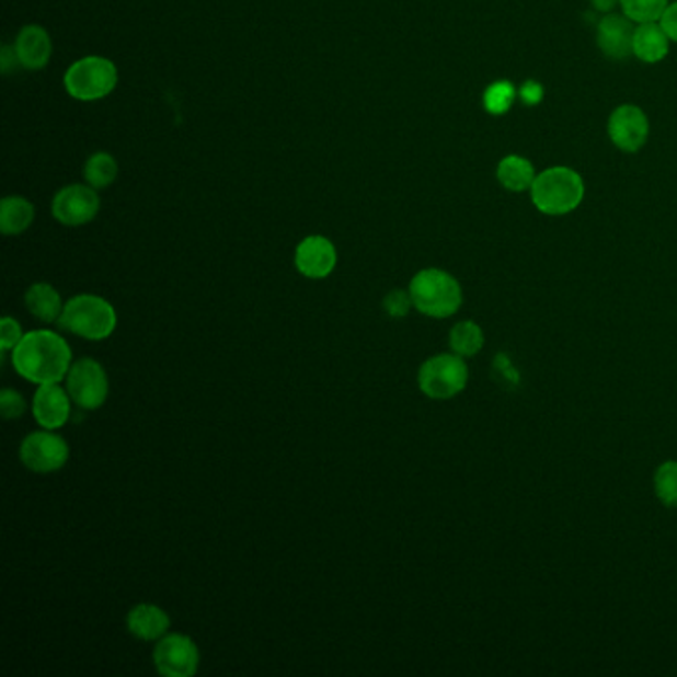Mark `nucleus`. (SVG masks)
<instances>
[{"instance_id":"a878e982","label":"nucleus","mask_w":677,"mask_h":677,"mask_svg":"<svg viewBox=\"0 0 677 677\" xmlns=\"http://www.w3.org/2000/svg\"><path fill=\"white\" fill-rule=\"evenodd\" d=\"M413 300L410 290H392L383 298V308L392 318H405L412 310Z\"/></svg>"},{"instance_id":"f03ea898","label":"nucleus","mask_w":677,"mask_h":677,"mask_svg":"<svg viewBox=\"0 0 677 677\" xmlns=\"http://www.w3.org/2000/svg\"><path fill=\"white\" fill-rule=\"evenodd\" d=\"M413 308L424 317L444 320L459 312L463 305V290L456 276L441 268H424L410 283Z\"/></svg>"},{"instance_id":"9b49d317","label":"nucleus","mask_w":677,"mask_h":677,"mask_svg":"<svg viewBox=\"0 0 677 677\" xmlns=\"http://www.w3.org/2000/svg\"><path fill=\"white\" fill-rule=\"evenodd\" d=\"M608 136L616 148L626 153H635L646 146L650 136V122L646 114L638 106L626 104L616 107L608 119Z\"/></svg>"},{"instance_id":"7ed1b4c3","label":"nucleus","mask_w":677,"mask_h":677,"mask_svg":"<svg viewBox=\"0 0 677 677\" xmlns=\"http://www.w3.org/2000/svg\"><path fill=\"white\" fill-rule=\"evenodd\" d=\"M532 205L544 215L561 217L578 209L584 199V181L571 168H551L537 175L530 187Z\"/></svg>"},{"instance_id":"f257e3e1","label":"nucleus","mask_w":677,"mask_h":677,"mask_svg":"<svg viewBox=\"0 0 677 677\" xmlns=\"http://www.w3.org/2000/svg\"><path fill=\"white\" fill-rule=\"evenodd\" d=\"M12 366L32 383H58L72 368V349L60 334L36 330L24 334L21 344L12 349Z\"/></svg>"},{"instance_id":"20e7f679","label":"nucleus","mask_w":677,"mask_h":677,"mask_svg":"<svg viewBox=\"0 0 677 677\" xmlns=\"http://www.w3.org/2000/svg\"><path fill=\"white\" fill-rule=\"evenodd\" d=\"M58 324L85 340H106L116 330L114 307L95 295H78L64 305Z\"/></svg>"},{"instance_id":"5701e85b","label":"nucleus","mask_w":677,"mask_h":677,"mask_svg":"<svg viewBox=\"0 0 677 677\" xmlns=\"http://www.w3.org/2000/svg\"><path fill=\"white\" fill-rule=\"evenodd\" d=\"M517 88L510 84L508 80H498L493 82L483 94V106L487 110L491 116H503L515 104L517 100Z\"/></svg>"},{"instance_id":"39448f33","label":"nucleus","mask_w":677,"mask_h":677,"mask_svg":"<svg viewBox=\"0 0 677 677\" xmlns=\"http://www.w3.org/2000/svg\"><path fill=\"white\" fill-rule=\"evenodd\" d=\"M116 64L104 56L76 60L64 74V88L78 102H95L112 94L117 85Z\"/></svg>"},{"instance_id":"4468645a","label":"nucleus","mask_w":677,"mask_h":677,"mask_svg":"<svg viewBox=\"0 0 677 677\" xmlns=\"http://www.w3.org/2000/svg\"><path fill=\"white\" fill-rule=\"evenodd\" d=\"M634 32L632 21L620 14H608L598 24L596 41L604 56L610 60H624L630 54H634Z\"/></svg>"},{"instance_id":"c85d7f7f","label":"nucleus","mask_w":677,"mask_h":677,"mask_svg":"<svg viewBox=\"0 0 677 677\" xmlns=\"http://www.w3.org/2000/svg\"><path fill=\"white\" fill-rule=\"evenodd\" d=\"M519 97L525 106H539L542 97H544V88L535 80H527L519 88Z\"/></svg>"},{"instance_id":"f8f14e48","label":"nucleus","mask_w":677,"mask_h":677,"mask_svg":"<svg viewBox=\"0 0 677 677\" xmlns=\"http://www.w3.org/2000/svg\"><path fill=\"white\" fill-rule=\"evenodd\" d=\"M338 254L332 241L320 234L307 237L295 253L297 271L307 278H326L336 268Z\"/></svg>"},{"instance_id":"dca6fc26","label":"nucleus","mask_w":677,"mask_h":677,"mask_svg":"<svg viewBox=\"0 0 677 677\" xmlns=\"http://www.w3.org/2000/svg\"><path fill=\"white\" fill-rule=\"evenodd\" d=\"M171 620L165 610L153 604H138L127 615V630L144 642L161 640L170 630Z\"/></svg>"},{"instance_id":"7c9ffc66","label":"nucleus","mask_w":677,"mask_h":677,"mask_svg":"<svg viewBox=\"0 0 677 677\" xmlns=\"http://www.w3.org/2000/svg\"><path fill=\"white\" fill-rule=\"evenodd\" d=\"M19 66H21V60H19V56L14 53V46L12 48L11 46H4L2 53H0V68H2V72L11 74L12 70H16Z\"/></svg>"},{"instance_id":"9d476101","label":"nucleus","mask_w":677,"mask_h":677,"mask_svg":"<svg viewBox=\"0 0 677 677\" xmlns=\"http://www.w3.org/2000/svg\"><path fill=\"white\" fill-rule=\"evenodd\" d=\"M68 457V444L60 435L50 434L48 429L26 435L21 445L22 463L34 473H54L66 466Z\"/></svg>"},{"instance_id":"aec40b11","label":"nucleus","mask_w":677,"mask_h":677,"mask_svg":"<svg viewBox=\"0 0 677 677\" xmlns=\"http://www.w3.org/2000/svg\"><path fill=\"white\" fill-rule=\"evenodd\" d=\"M497 180L505 190L513 193H520L532 187V183L537 180L535 168L529 159L520 158V156H507L501 159L497 168Z\"/></svg>"},{"instance_id":"412c9836","label":"nucleus","mask_w":677,"mask_h":677,"mask_svg":"<svg viewBox=\"0 0 677 677\" xmlns=\"http://www.w3.org/2000/svg\"><path fill=\"white\" fill-rule=\"evenodd\" d=\"M483 346H485V332L473 320L457 322L449 332V348L461 358H473Z\"/></svg>"},{"instance_id":"a211bd4d","label":"nucleus","mask_w":677,"mask_h":677,"mask_svg":"<svg viewBox=\"0 0 677 677\" xmlns=\"http://www.w3.org/2000/svg\"><path fill=\"white\" fill-rule=\"evenodd\" d=\"M34 205L21 195H9L0 202V231L7 237L22 234L34 221Z\"/></svg>"},{"instance_id":"4be33fe9","label":"nucleus","mask_w":677,"mask_h":677,"mask_svg":"<svg viewBox=\"0 0 677 677\" xmlns=\"http://www.w3.org/2000/svg\"><path fill=\"white\" fill-rule=\"evenodd\" d=\"M117 161L114 156H110L106 151H97L92 153L84 165V177L88 185H92L94 190H106L114 181L117 180Z\"/></svg>"},{"instance_id":"ddd939ff","label":"nucleus","mask_w":677,"mask_h":677,"mask_svg":"<svg viewBox=\"0 0 677 677\" xmlns=\"http://www.w3.org/2000/svg\"><path fill=\"white\" fill-rule=\"evenodd\" d=\"M70 393L68 390L64 392L58 383H43L38 388V392L34 393V402H32V413L36 424L43 429L54 432L60 429L68 420H70Z\"/></svg>"},{"instance_id":"2eb2a0df","label":"nucleus","mask_w":677,"mask_h":677,"mask_svg":"<svg viewBox=\"0 0 677 677\" xmlns=\"http://www.w3.org/2000/svg\"><path fill=\"white\" fill-rule=\"evenodd\" d=\"M14 53L19 56L24 70H32V72L43 70L53 58L50 34L38 24L24 26L14 41Z\"/></svg>"},{"instance_id":"6ab92c4d","label":"nucleus","mask_w":677,"mask_h":677,"mask_svg":"<svg viewBox=\"0 0 677 677\" xmlns=\"http://www.w3.org/2000/svg\"><path fill=\"white\" fill-rule=\"evenodd\" d=\"M24 302H26V308H28L32 317L38 318L41 322H56L62 317V298L54 286L46 285V283L32 285L26 290Z\"/></svg>"},{"instance_id":"c756f323","label":"nucleus","mask_w":677,"mask_h":677,"mask_svg":"<svg viewBox=\"0 0 677 677\" xmlns=\"http://www.w3.org/2000/svg\"><path fill=\"white\" fill-rule=\"evenodd\" d=\"M659 24H662V28L666 32L667 38L677 43V2L667 4L666 12L659 19Z\"/></svg>"},{"instance_id":"6e6552de","label":"nucleus","mask_w":677,"mask_h":677,"mask_svg":"<svg viewBox=\"0 0 677 677\" xmlns=\"http://www.w3.org/2000/svg\"><path fill=\"white\" fill-rule=\"evenodd\" d=\"M153 664L161 676L193 677L199 669V650L190 635L165 634L153 650Z\"/></svg>"},{"instance_id":"b1692460","label":"nucleus","mask_w":677,"mask_h":677,"mask_svg":"<svg viewBox=\"0 0 677 677\" xmlns=\"http://www.w3.org/2000/svg\"><path fill=\"white\" fill-rule=\"evenodd\" d=\"M654 493L667 508H677V461H666L654 473Z\"/></svg>"},{"instance_id":"423d86ee","label":"nucleus","mask_w":677,"mask_h":677,"mask_svg":"<svg viewBox=\"0 0 677 677\" xmlns=\"http://www.w3.org/2000/svg\"><path fill=\"white\" fill-rule=\"evenodd\" d=\"M420 390L432 400H451L469 383L466 358L457 354H437L422 364L417 371Z\"/></svg>"},{"instance_id":"cd10ccee","label":"nucleus","mask_w":677,"mask_h":677,"mask_svg":"<svg viewBox=\"0 0 677 677\" xmlns=\"http://www.w3.org/2000/svg\"><path fill=\"white\" fill-rule=\"evenodd\" d=\"M22 336L21 324L11 317L2 318L0 322V348L2 354H7L9 349H14L21 344Z\"/></svg>"},{"instance_id":"1a4fd4ad","label":"nucleus","mask_w":677,"mask_h":677,"mask_svg":"<svg viewBox=\"0 0 677 677\" xmlns=\"http://www.w3.org/2000/svg\"><path fill=\"white\" fill-rule=\"evenodd\" d=\"M92 185L72 183L54 195V219L66 227H82L94 221L100 211V197Z\"/></svg>"},{"instance_id":"393cba45","label":"nucleus","mask_w":677,"mask_h":677,"mask_svg":"<svg viewBox=\"0 0 677 677\" xmlns=\"http://www.w3.org/2000/svg\"><path fill=\"white\" fill-rule=\"evenodd\" d=\"M622 11L632 22H656L666 12L667 0H620Z\"/></svg>"},{"instance_id":"bb28decb","label":"nucleus","mask_w":677,"mask_h":677,"mask_svg":"<svg viewBox=\"0 0 677 677\" xmlns=\"http://www.w3.org/2000/svg\"><path fill=\"white\" fill-rule=\"evenodd\" d=\"M26 412V402L21 393L14 392L11 388L0 392V413L4 420H19Z\"/></svg>"},{"instance_id":"0eeeda50","label":"nucleus","mask_w":677,"mask_h":677,"mask_svg":"<svg viewBox=\"0 0 677 677\" xmlns=\"http://www.w3.org/2000/svg\"><path fill=\"white\" fill-rule=\"evenodd\" d=\"M66 390L78 408L97 410L106 403L110 392L106 370L92 358L74 362L66 376Z\"/></svg>"},{"instance_id":"f3484780","label":"nucleus","mask_w":677,"mask_h":677,"mask_svg":"<svg viewBox=\"0 0 677 677\" xmlns=\"http://www.w3.org/2000/svg\"><path fill=\"white\" fill-rule=\"evenodd\" d=\"M632 50L642 62H662L669 53V38L662 28V24H656V22L640 24L634 32Z\"/></svg>"},{"instance_id":"2f4dec72","label":"nucleus","mask_w":677,"mask_h":677,"mask_svg":"<svg viewBox=\"0 0 677 677\" xmlns=\"http://www.w3.org/2000/svg\"><path fill=\"white\" fill-rule=\"evenodd\" d=\"M590 2L596 11L610 12L620 0H590Z\"/></svg>"}]
</instances>
